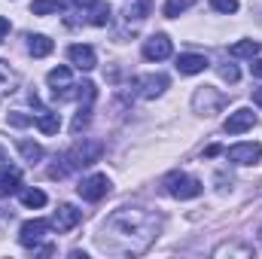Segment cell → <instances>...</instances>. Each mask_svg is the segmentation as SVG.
<instances>
[{"label":"cell","mask_w":262,"mask_h":259,"mask_svg":"<svg viewBox=\"0 0 262 259\" xmlns=\"http://www.w3.org/2000/svg\"><path fill=\"white\" fill-rule=\"evenodd\" d=\"M159 235V213L146 207H122L107 217L98 235V247L113 256H137L149 250Z\"/></svg>","instance_id":"6da1fadb"},{"label":"cell","mask_w":262,"mask_h":259,"mask_svg":"<svg viewBox=\"0 0 262 259\" xmlns=\"http://www.w3.org/2000/svg\"><path fill=\"white\" fill-rule=\"evenodd\" d=\"M98 156H101V143L98 140H85V143H79V146H73L70 153H67L64 165H55L52 171H49V177H64L70 171H76V168H85V165H92V162H98Z\"/></svg>","instance_id":"7a4b0ae2"},{"label":"cell","mask_w":262,"mask_h":259,"mask_svg":"<svg viewBox=\"0 0 262 259\" xmlns=\"http://www.w3.org/2000/svg\"><path fill=\"white\" fill-rule=\"evenodd\" d=\"M165 192L171 198H180V201H189V198H198L204 192V183L192 177V174H183V171H174L165 177Z\"/></svg>","instance_id":"3957f363"},{"label":"cell","mask_w":262,"mask_h":259,"mask_svg":"<svg viewBox=\"0 0 262 259\" xmlns=\"http://www.w3.org/2000/svg\"><path fill=\"white\" fill-rule=\"evenodd\" d=\"M49 229H52L49 220H28V223H21V229H18V244L34 250V247H40V241L46 238Z\"/></svg>","instance_id":"277c9868"},{"label":"cell","mask_w":262,"mask_h":259,"mask_svg":"<svg viewBox=\"0 0 262 259\" xmlns=\"http://www.w3.org/2000/svg\"><path fill=\"white\" fill-rule=\"evenodd\" d=\"M76 192L82 195L85 201H101L104 195L110 192V177H107V174H92V177H85V180L76 186Z\"/></svg>","instance_id":"5b68a950"},{"label":"cell","mask_w":262,"mask_h":259,"mask_svg":"<svg viewBox=\"0 0 262 259\" xmlns=\"http://www.w3.org/2000/svg\"><path fill=\"white\" fill-rule=\"evenodd\" d=\"M171 52H174V46H171L168 34H152L149 40H143V58L146 61H165V58H171Z\"/></svg>","instance_id":"8992f818"},{"label":"cell","mask_w":262,"mask_h":259,"mask_svg":"<svg viewBox=\"0 0 262 259\" xmlns=\"http://www.w3.org/2000/svg\"><path fill=\"white\" fill-rule=\"evenodd\" d=\"M226 159L232 165H256L262 159V146L259 143H235L226 149Z\"/></svg>","instance_id":"52a82bcc"},{"label":"cell","mask_w":262,"mask_h":259,"mask_svg":"<svg viewBox=\"0 0 262 259\" xmlns=\"http://www.w3.org/2000/svg\"><path fill=\"white\" fill-rule=\"evenodd\" d=\"M253 125H256V113L250 107H241V110L229 113V119L223 122V131L226 134H244V131H250Z\"/></svg>","instance_id":"ba28073f"},{"label":"cell","mask_w":262,"mask_h":259,"mask_svg":"<svg viewBox=\"0 0 262 259\" xmlns=\"http://www.w3.org/2000/svg\"><path fill=\"white\" fill-rule=\"evenodd\" d=\"M52 229L55 232H70V229H76L79 223H82V210H76L73 204H61L55 213H52Z\"/></svg>","instance_id":"9c48e42d"},{"label":"cell","mask_w":262,"mask_h":259,"mask_svg":"<svg viewBox=\"0 0 262 259\" xmlns=\"http://www.w3.org/2000/svg\"><path fill=\"white\" fill-rule=\"evenodd\" d=\"M67 58H70V64L76 67V70H92V67L98 64L95 49H92V46H82V43L70 46V49H67Z\"/></svg>","instance_id":"30bf717a"},{"label":"cell","mask_w":262,"mask_h":259,"mask_svg":"<svg viewBox=\"0 0 262 259\" xmlns=\"http://www.w3.org/2000/svg\"><path fill=\"white\" fill-rule=\"evenodd\" d=\"M207 58L204 55H198V52H183V55H177V70L183 73V76H195V73H204L207 70Z\"/></svg>","instance_id":"8fae6325"},{"label":"cell","mask_w":262,"mask_h":259,"mask_svg":"<svg viewBox=\"0 0 262 259\" xmlns=\"http://www.w3.org/2000/svg\"><path fill=\"white\" fill-rule=\"evenodd\" d=\"M46 82L52 85V92H55V98H64L67 89H73V82H70V67H55V70H49V76H46Z\"/></svg>","instance_id":"7c38bea8"},{"label":"cell","mask_w":262,"mask_h":259,"mask_svg":"<svg viewBox=\"0 0 262 259\" xmlns=\"http://www.w3.org/2000/svg\"><path fill=\"white\" fill-rule=\"evenodd\" d=\"M137 85H140V95H143V98H156V95H162V92L168 89V76H162V73H156V76H143Z\"/></svg>","instance_id":"4fadbf2b"},{"label":"cell","mask_w":262,"mask_h":259,"mask_svg":"<svg viewBox=\"0 0 262 259\" xmlns=\"http://www.w3.org/2000/svg\"><path fill=\"white\" fill-rule=\"evenodd\" d=\"M52 49H55V43H52L46 34H31V37H28V52H31L34 58H46Z\"/></svg>","instance_id":"5bb4252c"},{"label":"cell","mask_w":262,"mask_h":259,"mask_svg":"<svg viewBox=\"0 0 262 259\" xmlns=\"http://www.w3.org/2000/svg\"><path fill=\"white\" fill-rule=\"evenodd\" d=\"M21 189V180H18V171H9V168H0V198L6 195H15Z\"/></svg>","instance_id":"9a60e30c"},{"label":"cell","mask_w":262,"mask_h":259,"mask_svg":"<svg viewBox=\"0 0 262 259\" xmlns=\"http://www.w3.org/2000/svg\"><path fill=\"white\" fill-rule=\"evenodd\" d=\"M34 125L43 131V134H58V128H61V119H58V113L40 110V113L34 116Z\"/></svg>","instance_id":"2e32d148"},{"label":"cell","mask_w":262,"mask_h":259,"mask_svg":"<svg viewBox=\"0 0 262 259\" xmlns=\"http://www.w3.org/2000/svg\"><path fill=\"white\" fill-rule=\"evenodd\" d=\"M259 49L262 46L256 43V40H241V43H235V46L229 49V55H232V58H256Z\"/></svg>","instance_id":"e0dca14e"},{"label":"cell","mask_w":262,"mask_h":259,"mask_svg":"<svg viewBox=\"0 0 262 259\" xmlns=\"http://www.w3.org/2000/svg\"><path fill=\"white\" fill-rule=\"evenodd\" d=\"M67 6V0H34L31 12L34 15H52V12H61Z\"/></svg>","instance_id":"ac0fdd59"},{"label":"cell","mask_w":262,"mask_h":259,"mask_svg":"<svg viewBox=\"0 0 262 259\" xmlns=\"http://www.w3.org/2000/svg\"><path fill=\"white\" fill-rule=\"evenodd\" d=\"M253 256V247L250 244H220L216 250H213V256Z\"/></svg>","instance_id":"d6986e66"},{"label":"cell","mask_w":262,"mask_h":259,"mask_svg":"<svg viewBox=\"0 0 262 259\" xmlns=\"http://www.w3.org/2000/svg\"><path fill=\"white\" fill-rule=\"evenodd\" d=\"M18 198L25 207H43L46 204V192L43 189H18Z\"/></svg>","instance_id":"ffe728a7"},{"label":"cell","mask_w":262,"mask_h":259,"mask_svg":"<svg viewBox=\"0 0 262 259\" xmlns=\"http://www.w3.org/2000/svg\"><path fill=\"white\" fill-rule=\"evenodd\" d=\"M18 153L25 156V162H40L43 159V146L40 143H31V140H18Z\"/></svg>","instance_id":"44dd1931"},{"label":"cell","mask_w":262,"mask_h":259,"mask_svg":"<svg viewBox=\"0 0 262 259\" xmlns=\"http://www.w3.org/2000/svg\"><path fill=\"white\" fill-rule=\"evenodd\" d=\"M15 82H18V79H15V73L6 67V61H0V98H3V95H9V92L15 89Z\"/></svg>","instance_id":"7402d4cb"},{"label":"cell","mask_w":262,"mask_h":259,"mask_svg":"<svg viewBox=\"0 0 262 259\" xmlns=\"http://www.w3.org/2000/svg\"><path fill=\"white\" fill-rule=\"evenodd\" d=\"M192 3H195V0H168V3L162 6V12H165V18H177V15L186 12Z\"/></svg>","instance_id":"603a6c76"},{"label":"cell","mask_w":262,"mask_h":259,"mask_svg":"<svg viewBox=\"0 0 262 259\" xmlns=\"http://www.w3.org/2000/svg\"><path fill=\"white\" fill-rule=\"evenodd\" d=\"M89 119H92V104H85V107H79V113H76V119H73V125H70V131L73 134H79V131L89 125Z\"/></svg>","instance_id":"cb8c5ba5"},{"label":"cell","mask_w":262,"mask_h":259,"mask_svg":"<svg viewBox=\"0 0 262 259\" xmlns=\"http://www.w3.org/2000/svg\"><path fill=\"white\" fill-rule=\"evenodd\" d=\"M89 21H92V25H98V28H101V25H110V6H104V3H101V6H95V12H92V18H89Z\"/></svg>","instance_id":"d4e9b609"},{"label":"cell","mask_w":262,"mask_h":259,"mask_svg":"<svg viewBox=\"0 0 262 259\" xmlns=\"http://www.w3.org/2000/svg\"><path fill=\"white\" fill-rule=\"evenodd\" d=\"M210 6H213L216 12H226V15L238 12V0H210Z\"/></svg>","instance_id":"484cf974"},{"label":"cell","mask_w":262,"mask_h":259,"mask_svg":"<svg viewBox=\"0 0 262 259\" xmlns=\"http://www.w3.org/2000/svg\"><path fill=\"white\" fill-rule=\"evenodd\" d=\"M9 125H18V128H25V125H34V116H25V113H9Z\"/></svg>","instance_id":"4316f807"},{"label":"cell","mask_w":262,"mask_h":259,"mask_svg":"<svg viewBox=\"0 0 262 259\" xmlns=\"http://www.w3.org/2000/svg\"><path fill=\"white\" fill-rule=\"evenodd\" d=\"M220 76H223V79H229V82H238V67H235V64L220 67Z\"/></svg>","instance_id":"83f0119b"},{"label":"cell","mask_w":262,"mask_h":259,"mask_svg":"<svg viewBox=\"0 0 262 259\" xmlns=\"http://www.w3.org/2000/svg\"><path fill=\"white\" fill-rule=\"evenodd\" d=\"M250 73H253V76H259V79H262V58H256V61L250 64Z\"/></svg>","instance_id":"f1b7e54d"},{"label":"cell","mask_w":262,"mask_h":259,"mask_svg":"<svg viewBox=\"0 0 262 259\" xmlns=\"http://www.w3.org/2000/svg\"><path fill=\"white\" fill-rule=\"evenodd\" d=\"M6 34H9V21H6V18H0V43L6 40Z\"/></svg>","instance_id":"f546056e"},{"label":"cell","mask_w":262,"mask_h":259,"mask_svg":"<svg viewBox=\"0 0 262 259\" xmlns=\"http://www.w3.org/2000/svg\"><path fill=\"white\" fill-rule=\"evenodd\" d=\"M253 104L262 107V85H259V89H253Z\"/></svg>","instance_id":"4dcf8cb0"},{"label":"cell","mask_w":262,"mask_h":259,"mask_svg":"<svg viewBox=\"0 0 262 259\" xmlns=\"http://www.w3.org/2000/svg\"><path fill=\"white\" fill-rule=\"evenodd\" d=\"M76 6H82V9H89V6H98V0H76Z\"/></svg>","instance_id":"1f68e13d"},{"label":"cell","mask_w":262,"mask_h":259,"mask_svg":"<svg viewBox=\"0 0 262 259\" xmlns=\"http://www.w3.org/2000/svg\"><path fill=\"white\" fill-rule=\"evenodd\" d=\"M0 168H9V165H6V153H3V146H0Z\"/></svg>","instance_id":"d6a6232c"},{"label":"cell","mask_w":262,"mask_h":259,"mask_svg":"<svg viewBox=\"0 0 262 259\" xmlns=\"http://www.w3.org/2000/svg\"><path fill=\"white\" fill-rule=\"evenodd\" d=\"M259 241H262V226H259Z\"/></svg>","instance_id":"836d02e7"}]
</instances>
